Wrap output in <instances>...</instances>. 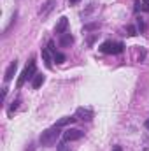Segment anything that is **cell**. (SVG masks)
Returning <instances> with one entry per match:
<instances>
[{
  "label": "cell",
  "instance_id": "1",
  "mask_svg": "<svg viewBox=\"0 0 149 151\" xmlns=\"http://www.w3.org/2000/svg\"><path fill=\"white\" fill-rule=\"evenodd\" d=\"M58 137H60V127L54 125V127H51V128H47L40 134L39 142H40V146H53L58 141Z\"/></svg>",
  "mask_w": 149,
  "mask_h": 151
},
{
  "label": "cell",
  "instance_id": "2",
  "mask_svg": "<svg viewBox=\"0 0 149 151\" xmlns=\"http://www.w3.org/2000/svg\"><path fill=\"white\" fill-rule=\"evenodd\" d=\"M35 74H37V63H35V60L32 58V60L28 62V65L25 67V70L21 72L19 79H18V83H16V86H18V88H21V86H23L27 81L34 79V77H35Z\"/></svg>",
  "mask_w": 149,
  "mask_h": 151
},
{
  "label": "cell",
  "instance_id": "3",
  "mask_svg": "<svg viewBox=\"0 0 149 151\" xmlns=\"http://www.w3.org/2000/svg\"><path fill=\"white\" fill-rule=\"evenodd\" d=\"M102 53H105V55H119V53H123V49H125V46H123V42H112V40H105V42H102L100 44V47H98Z\"/></svg>",
  "mask_w": 149,
  "mask_h": 151
},
{
  "label": "cell",
  "instance_id": "4",
  "mask_svg": "<svg viewBox=\"0 0 149 151\" xmlns=\"http://www.w3.org/2000/svg\"><path fill=\"white\" fill-rule=\"evenodd\" d=\"M82 137H84V132L79 130V128H69V130L63 132V141H67V142L79 141V139H82Z\"/></svg>",
  "mask_w": 149,
  "mask_h": 151
},
{
  "label": "cell",
  "instance_id": "5",
  "mask_svg": "<svg viewBox=\"0 0 149 151\" xmlns=\"http://www.w3.org/2000/svg\"><path fill=\"white\" fill-rule=\"evenodd\" d=\"M93 116L95 114H93V111L90 107H77V111H75V118L81 119V121H91Z\"/></svg>",
  "mask_w": 149,
  "mask_h": 151
},
{
  "label": "cell",
  "instance_id": "6",
  "mask_svg": "<svg viewBox=\"0 0 149 151\" xmlns=\"http://www.w3.org/2000/svg\"><path fill=\"white\" fill-rule=\"evenodd\" d=\"M54 5H56V0H46V2L42 4V7L39 9V16H40V18H46V16L54 9Z\"/></svg>",
  "mask_w": 149,
  "mask_h": 151
},
{
  "label": "cell",
  "instance_id": "7",
  "mask_svg": "<svg viewBox=\"0 0 149 151\" xmlns=\"http://www.w3.org/2000/svg\"><path fill=\"white\" fill-rule=\"evenodd\" d=\"M16 70H18V60H12L11 63H9V67H7V70H5V76H4V81L5 83H9L14 74H16Z\"/></svg>",
  "mask_w": 149,
  "mask_h": 151
},
{
  "label": "cell",
  "instance_id": "8",
  "mask_svg": "<svg viewBox=\"0 0 149 151\" xmlns=\"http://www.w3.org/2000/svg\"><path fill=\"white\" fill-rule=\"evenodd\" d=\"M67 28H69V19L63 16V18H60V19H58V23H56V27H54V34L63 35V34L67 32Z\"/></svg>",
  "mask_w": 149,
  "mask_h": 151
},
{
  "label": "cell",
  "instance_id": "9",
  "mask_svg": "<svg viewBox=\"0 0 149 151\" xmlns=\"http://www.w3.org/2000/svg\"><path fill=\"white\" fill-rule=\"evenodd\" d=\"M72 44H74V35L72 34H63L60 37V46L62 47H70Z\"/></svg>",
  "mask_w": 149,
  "mask_h": 151
},
{
  "label": "cell",
  "instance_id": "10",
  "mask_svg": "<svg viewBox=\"0 0 149 151\" xmlns=\"http://www.w3.org/2000/svg\"><path fill=\"white\" fill-rule=\"evenodd\" d=\"M42 58H44L46 67H47V69H51V67H53V63H51V62H53V58H51V51H49L47 47H44V49H42Z\"/></svg>",
  "mask_w": 149,
  "mask_h": 151
},
{
  "label": "cell",
  "instance_id": "11",
  "mask_svg": "<svg viewBox=\"0 0 149 151\" xmlns=\"http://www.w3.org/2000/svg\"><path fill=\"white\" fill-rule=\"evenodd\" d=\"M75 119H77V118H72V116H65V118H62V119H58V121H56L54 125L62 128V127H65V125H72V123H74Z\"/></svg>",
  "mask_w": 149,
  "mask_h": 151
},
{
  "label": "cell",
  "instance_id": "12",
  "mask_svg": "<svg viewBox=\"0 0 149 151\" xmlns=\"http://www.w3.org/2000/svg\"><path fill=\"white\" fill-rule=\"evenodd\" d=\"M46 81V77H44V74H35V77L32 79V86L37 90V88H40L42 86V83Z\"/></svg>",
  "mask_w": 149,
  "mask_h": 151
},
{
  "label": "cell",
  "instance_id": "13",
  "mask_svg": "<svg viewBox=\"0 0 149 151\" xmlns=\"http://www.w3.org/2000/svg\"><path fill=\"white\" fill-rule=\"evenodd\" d=\"M19 104H21V100H19V99H16V100L12 102V106H11V107L7 109V114H9V116H12V114H14L16 111H18V107H19Z\"/></svg>",
  "mask_w": 149,
  "mask_h": 151
},
{
  "label": "cell",
  "instance_id": "14",
  "mask_svg": "<svg viewBox=\"0 0 149 151\" xmlns=\"http://www.w3.org/2000/svg\"><path fill=\"white\" fill-rule=\"evenodd\" d=\"M53 60H54L56 63H63V62H65V55H62V53H54V55H53Z\"/></svg>",
  "mask_w": 149,
  "mask_h": 151
},
{
  "label": "cell",
  "instance_id": "15",
  "mask_svg": "<svg viewBox=\"0 0 149 151\" xmlns=\"http://www.w3.org/2000/svg\"><path fill=\"white\" fill-rule=\"evenodd\" d=\"M137 28H139V32H140V34H144V32H146V23H144V19H140V18L137 19Z\"/></svg>",
  "mask_w": 149,
  "mask_h": 151
},
{
  "label": "cell",
  "instance_id": "16",
  "mask_svg": "<svg viewBox=\"0 0 149 151\" xmlns=\"http://www.w3.org/2000/svg\"><path fill=\"white\" fill-rule=\"evenodd\" d=\"M126 32H128V35H130V37H135V35H137V28H135V27H132V25H128V27H126Z\"/></svg>",
  "mask_w": 149,
  "mask_h": 151
},
{
  "label": "cell",
  "instance_id": "17",
  "mask_svg": "<svg viewBox=\"0 0 149 151\" xmlns=\"http://www.w3.org/2000/svg\"><path fill=\"white\" fill-rule=\"evenodd\" d=\"M98 27H100L98 23H91V25H86V27H84L82 30H84V32H90V30H97Z\"/></svg>",
  "mask_w": 149,
  "mask_h": 151
},
{
  "label": "cell",
  "instance_id": "18",
  "mask_svg": "<svg viewBox=\"0 0 149 151\" xmlns=\"http://www.w3.org/2000/svg\"><path fill=\"white\" fill-rule=\"evenodd\" d=\"M140 11H144V12H149V0H144V2H140Z\"/></svg>",
  "mask_w": 149,
  "mask_h": 151
},
{
  "label": "cell",
  "instance_id": "19",
  "mask_svg": "<svg viewBox=\"0 0 149 151\" xmlns=\"http://www.w3.org/2000/svg\"><path fill=\"white\" fill-rule=\"evenodd\" d=\"M47 49H49V51H51L53 55H54V53H58V51H56V47H54V42H53V40H51V42L47 44Z\"/></svg>",
  "mask_w": 149,
  "mask_h": 151
},
{
  "label": "cell",
  "instance_id": "20",
  "mask_svg": "<svg viewBox=\"0 0 149 151\" xmlns=\"http://www.w3.org/2000/svg\"><path fill=\"white\" fill-rule=\"evenodd\" d=\"M65 146H67V144H60V148H58V151H69L67 148H65Z\"/></svg>",
  "mask_w": 149,
  "mask_h": 151
},
{
  "label": "cell",
  "instance_id": "21",
  "mask_svg": "<svg viewBox=\"0 0 149 151\" xmlns=\"http://www.w3.org/2000/svg\"><path fill=\"white\" fill-rule=\"evenodd\" d=\"M112 151H123L121 146H112Z\"/></svg>",
  "mask_w": 149,
  "mask_h": 151
},
{
  "label": "cell",
  "instance_id": "22",
  "mask_svg": "<svg viewBox=\"0 0 149 151\" xmlns=\"http://www.w3.org/2000/svg\"><path fill=\"white\" fill-rule=\"evenodd\" d=\"M79 2H81V0H69V4H70V5H75V4H79Z\"/></svg>",
  "mask_w": 149,
  "mask_h": 151
},
{
  "label": "cell",
  "instance_id": "23",
  "mask_svg": "<svg viewBox=\"0 0 149 151\" xmlns=\"http://www.w3.org/2000/svg\"><path fill=\"white\" fill-rule=\"evenodd\" d=\"M144 127H146V128L149 130V119H146V123H144Z\"/></svg>",
  "mask_w": 149,
  "mask_h": 151
}]
</instances>
